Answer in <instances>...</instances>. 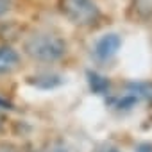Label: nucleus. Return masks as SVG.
<instances>
[{
  "instance_id": "nucleus-13",
  "label": "nucleus",
  "mask_w": 152,
  "mask_h": 152,
  "mask_svg": "<svg viewBox=\"0 0 152 152\" xmlns=\"http://www.w3.org/2000/svg\"><path fill=\"white\" fill-rule=\"evenodd\" d=\"M102 152H120V150H116V148H106V150H102Z\"/></svg>"
},
{
  "instance_id": "nucleus-8",
  "label": "nucleus",
  "mask_w": 152,
  "mask_h": 152,
  "mask_svg": "<svg viewBox=\"0 0 152 152\" xmlns=\"http://www.w3.org/2000/svg\"><path fill=\"white\" fill-rule=\"evenodd\" d=\"M111 102H115V106H116L118 109H131V107H134V104L138 102V97H136L134 93H127L125 97H122V99H118V100H111Z\"/></svg>"
},
{
  "instance_id": "nucleus-5",
  "label": "nucleus",
  "mask_w": 152,
  "mask_h": 152,
  "mask_svg": "<svg viewBox=\"0 0 152 152\" xmlns=\"http://www.w3.org/2000/svg\"><path fill=\"white\" fill-rule=\"evenodd\" d=\"M20 63L18 54L11 47H0V73L13 72Z\"/></svg>"
},
{
  "instance_id": "nucleus-7",
  "label": "nucleus",
  "mask_w": 152,
  "mask_h": 152,
  "mask_svg": "<svg viewBox=\"0 0 152 152\" xmlns=\"http://www.w3.org/2000/svg\"><path fill=\"white\" fill-rule=\"evenodd\" d=\"M127 88H129V93H134L138 99L143 97L147 100H152V84L150 83H131Z\"/></svg>"
},
{
  "instance_id": "nucleus-1",
  "label": "nucleus",
  "mask_w": 152,
  "mask_h": 152,
  "mask_svg": "<svg viewBox=\"0 0 152 152\" xmlns=\"http://www.w3.org/2000/svg\"><path fill=\"white\" fill-rule=\"evenodd\" d=\"M25 52L32 59L52 63L64 56L66 43L54 34H34L25 41Z\"/></svg>"
},
{
  "instance_id": "nucleus-12",
  "label": "nucleus",
  "mask_w": 152,
  "mask_h": 152,
  "mask_svg": "<svg viewBox=\"0 0 152 152\" xmlns=\"http://www.w3.org/2000/svg\"><path fill=\"white\" fill-rule=\"evenodd\" d=\"M0 107H11V104H9V102H6V100H2V99H0Z\"/></svg>"
},
{
  "instance_id": "nucleus-10",
  "label": "nucleus",
  "mask_w": 152,
  "mask_h": 152,
  "mask_svg": "<svg viewBox=\"0 0 152 152\" xmlns=\"http://www.w3.org/2000/svg\"><path fill=\"white\" fill-rule=\"evenodd\" d=\"M11 9V0H0V16Z\"/></svg>"
},
{
  "instance_id": "nucleus-4",
  "label": "nucleus",
  "mask_w": 152,
  "mask_h": 152,
  "mask_svg": "<svg viewBox=\"0 0 152 152\" xmlns=\"http://www.w3.org/2000/svg\"><path fill=\"white\" fill-rule=\"evenodd\" d=\"M29 84H32L39 90H52V88H57L63 84V77L57 73H41V75H36V77H31Z\"/></svg>"
},
{
  "instance_id": "nucleus-9",
  "label": "nucleus",
  "mask_w": 152,
  "mask_h": 152,
  "mask_svg": "<svg viewBox=\"0 0 152 152\" xmlns=\"http://www.w3.org/2000/svg\"><path fill=\"white\" fill-rule=\"evenodd\" d=\"M134 152H152V143L148 141H143V143H138Z\"/></svg>"
},
{
  "instance_id": "nucleus-3",
  "label": "nucleus",
  "mask_w": 152,
  "mask_h": 152,
  "mask_svg": "<svg viewBox=\"0 0 152 152\" xmlns=\"http://www.w3.org/2000/svg\"><path fill=\"white\" fill-rule=\"evenodd\" d=\"M120 47H122V38H120L118 34H104V36L97 41L93 52H95L97 59L107 61V59H111V57L118 52Z\"/></svg>"
},
{
  "instance_id": "nucleus-6",
  "label": "nucleus",
  "mask_w": 152,
  "mask_h": 152,
  "mask_svg": "<svg viewBox=\"0 0 152 152\" xmlns=\"http://www.w3.org/2000/svg\"><path fill=\"white\" fill-rule=\"evenodd\" d=\"M86 77H88V84H90L93 93H97V95L107 93V90H109V79L107 77H104V75H100L97 72H91V70L86 72Z\"/></svg>"
},
{
  "instance_id": "nucleus-2",
  "label": "nucleus",
  "mask_w": 152,
  "mask_h": 152,
  "mask_svg": "<svg viewBox=\"0 0 152 152\" xmlns=\"http://www.w3.org/2000/svg\"><path fill=\"white\" fill-rule=\"evenodd\" d=\"M63 11L73 23H91L99 18V7L93 0H64Z\"/></svg>"
},
{
  "instance_id": "nucleus-11",
  "label": "nucleus",
  "mask_w": 152,
  "mask_h": 152,
  "mask_svg": "<svg viewBox=\"0 0 152 152\" xmlns=\"http://www.w3.org/2000/svg\"><path fill=\"white\" fill-rule=\"evenodd\" d=\"M41 152H68L64 147H61V145H52L50 148H47V150H41Z\"/></svg>"
}]
</instances>
